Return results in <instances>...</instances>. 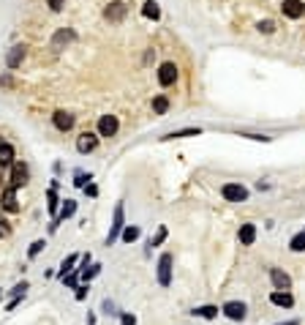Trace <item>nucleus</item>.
Returning <instances> with one entry per match:
<instances>
[{"mask_svg":"<svg viewBox=\"0 0 305 325\" xmlns=\"http://www.w3.org/2000/svg\"><path fill=\"white\" fill-rule=\"evenodd\" d=\"M123 227H126L123 202H117V205H114V216H112V229H109V235H106V246H112V243L120 238V233H123Z\"/></svg>","mask_w":305,"mask_h":325,"instance_id":"obj_1","label":"nucleus"},{"mask_svg":"<svg viewBox=\"0 0 305 325\" xmlns=\"http://www.w3.org/2000/svg\"><path fill=\"white\" fill-rule=\"evenodd\" d=\"M221 194H223V200H229V202H246L248 200V189L242 183H223Z\"/></svg>","mask_w":305,"mask_h":325,"instance_id":"obj_2","label":"nucleus"},{"mask_svg":"<svg viewBox=\"0 0 305 325\" xmlns=\"http://www.w3.org/2000/svg\"><path fill=\"white\" fill-rule=\"evenodd\" d=\"M126 14H128V6L123 3V0H114V3H109L104 9V19H106V22H123Z\"/></svg>","mask_w":305,"mask_h":325,"instance_id":"obj_3","label":"nucleus"},{"mask_svg":"<svg viewBox=\"0 0 305 325\" xmlns=\"http://www.w3.org/2000/svg\"><path fill=\"white\" fill-rule=\"evenodd\" d=\"M221 311L229 317V320H234V322H240V320H246V311H248V306L242 301H226L221 306Z\"/></svg>","mask_w":305,"mask_h":325,"instance_id":"obj_4","label":"nucleus"},{"mask_svg":"<svg viewBox=\"0 0 305 325\" xmlns=\"http://www.w3.org/2000/svg\"><path fill=\"white\" fill-rule=\"evenodd\" d=\"M117 128H120L117 115H101V120H98V137H114V134H117Z\"/></svg>","mask_w":305,"mask_h":325,"instance_id":"obj_5","label":"nucleus"},{"mask_svg":"<svg viewBox=\"0 0 305 325\" xmlns=\"http://www.w3.org/2000/svg\"><path fill=\"white\" fill-rule=\"evenodd\" d=\"M158 284L169 287L172 284V254H161L158 260Z\"/></svg>","mask_w":305,"mask_h":325,"instance_id":"obj_6","label":"nucleus"},{"mask_svg":"<svg viewBox=\"0 0 305 325\" xmlns=\"http://www.w3.org/2000/svg\"><path fill=\"white\" fill-rule=\"evenodd\" d=\"M28 178H30V170H28V164H22V161H17V164H11V189H19V186H25V183H28Z\"/></svg>","mask_w":305,"mask_h":325,"instance_id":"obj_7","label":"nucleus"},{"mask_svg":"<svg viewBox=\"0 0 305 325\" xmlns=\"http://www.w3.org/2000/svg\"><path fill=\"white\" fill-rule=\"evenodd\" d=\"M270 282H273L275 290H286V293L291 290V276L281 268H270Z\"/></svg>","mask_w":305,"mask_h":325,"instance_id":"obj_8","label":"nucleus"},{"mask_svg":"<svg viewBox=\"0 0 305 325\" xmlns=\"http://www.w3.org/2000/svg\"><path fill=\"white\" fill-rule=\"evenodd\" d=\"M96 148H98V134H90V131L79 134V140H77V151L79 153H93Z\"/></svg>","mask_w":305,"mask_h":325,"instance_id":"obj_9","label":"nucleus"},{"mask_svg":"<svg viewBox=\"0 0 305 325\" xmlns=\"http://www.w3.org/2000/svg\"><path fill=\"white\" fill-rule=\"evenodd\" d=\"M174 79H177V66L174 63H161V69H158V82L169 87V85H174Z\"/></svg>","mask_w":305,"mask_h":325,"instance_id":"obj_10","label":"nucleus"},{"mask_svg":"<svg viewBox=\"0 0 305 325\" xmlns=\"http://www.w3.org/2000/svg\"><path fill=\"white\" fill-rule=\"evenodd\" d=\"M52 120H55V128H60V131H71L74 123H77V118H74L71 112H66V110H57L55 115H52Z\"/></svg>","mask_w":305,"mask_h":325,"instance_id":"obj_11","label":"nucleus"},{"mask_svg":"<svg viewBox=\"0 0 305 325\" xmlns=\"http://www.w3.org/2000/svg\"><path fill=\"white\" fill-rule=\"evenodd\" d=\"M281 9H283V14H286L289 19H300L305 14V3H302V0H283Z\"/></svg>","mask_w":305,"mask_h":325,"instance_id":"obj_12","label":"nucleus"},{"mask_svg":"<svg viewBox=\"0 0 305 325\" xmlns=\"http://www.w3.org/2000/svg\"><path fill=\"white\" fill-rule=\"evenodd\" d=\"M74 211H77V202H74V200H66V205L60 208V213L55 216V221H52V224H49V229H52V233H55V229H57V224H60V221H66V219H69V216H74Z\"/></svg>","mask_w":305,"mask_h":325,"instance_id":"obj_13","label":"nucleus"},{"mask_svg":"<svg viewBox=\"0 0 305 325\" xmlns=\"http://www.w3.org/2000/svg\"><path fill=\"white\" fill-rule=\"evenodd\" d=\"M270 301H273L275 306H283V309L294 306V298H291V293H286V290H275V293L270 295Z\"/></svg>","mask_w":305,"mask_h":325,"instance_id":"obj_14","label":"nucleus"},{"mask_svg":"<svg viewBox=\"0 0 305 325\" xmlns=\"http://www.w3.org/2000/svg\"><path fill=\"white\" fill-rule=\"evenodd\" d=\"M3 211H9V213H17L19 211V202H17V189H6L3 192Z\"/></svg>","mask_w":305,"mask_h":325,"instance_id":"obj_15","label":"nucleus"},{"mask_svg":"<svg viewBox=\"0 0 305 325\" xmlns=\"http://www.w3.org/2000/svg\"><path fill=\"white\" fill-rule=\"evenodd\" d=\"M14 164V145H9V142H0V167H11Z\"/></svg>","mask_w":305,"mask_h":325,"instance_id":"obj_16","label":"nucleus"},{"mask_svg":"<svg viewBox=\"0 0 305 325\" xmlns=\"http://www.w3.org/2000/svg\"><path fill=\"white\" fill-rule=\"evenodd\" d=\"M237 238H240L242 246H251V243L256 241V227H254V224H242V227H240V235H237Z\"/></svg>","mask_w":305,"mask_h":325,"instance_id":"obj_17","label":"nucleus"},{"mask_svg":"<svg viewBox=\"0 0 305 325\" xmlns=\"http://www.w3.org/2000/svg\"><path fill=\"white\" fill-rule=\"evenodd\" d=\"M22 60H25V47H14V50L9 52V58H6V63H9V69H17Z\"/></svg>","mask_w":305,"mask_h":325,"instance_id":"obj_18","label":"nucleus"},{"mask_svg":"<svg viewBox=\"0 0 305 325\" xmlns=\"http://www.w3.org/2000/svg\"><path fill=\"white\" fill-rule=\"evenodd\" d=\"M142 14H145L147 19H161V9L155 0H145V6H142Z\"/></svg>","mask_w":305,"mask_h":325,"instance_id":"obj_19","label":"nucleus"},{"mask_svg":"<svg viewBox=\"0 0 305 325\" xmlns=\"http://www.w3.org/2000/svg\"><path fill=\"white\" fill-rule=\"evenodd\" d=\"M194 314L202 317V320H213V317H218V306H196Z\"/></svg>","mask_w":305,"mask_h":325,"instance_id":"obj_20","label":"nucleus"},{"mask_svg":"<svg viewBox=\"0 0 305 325\" xmlns=\"http://www.w3.org/2000/svg\"><path fill=\"white\" fill-rule=\"evenodd\" d=\"M202 134V128H180V131H172V134H166L164 140H180V137H199Z\"/></svg>","mask_w":305,"mask_h":325,"instance_id":"obj_21","label":"nucleus"},{"mask_svg":"<svg viewBox=\"0 0 305 325\" xmlns=\"http://www.w3.org/2000/svg\"><path fill=\"white\" fill-rule=\"evenodd\" d=\"M69 41H74V30H57L55 36H52V47L69 44Z\"/></svg>","mask_w":305,"mask_h":325,"instance_id":"obj_22","label":"nucleus"},{"mask_svg":"<svg viewBox=\"0 0 305 325\" xmlns=\"http://www.w3.org/2000/svg\"><path fill=\"white\" fill-rule=\"evenodd\" d=\"M77 260H79L77 254H69V257H66V260H63V265H60V279H66V276L71 273V270H74V265H77Z\"/></svg>","mask_w":305,"mask_h":325,"instance_id":"obj_23","label":"nucleus"},{"mask_svg":"<svg viewBox=\"0 0 305 325\" xmlns=\"http://www.w3.org/2000/svg\"><path fill=\"white\" fill-rule=\"evenodd\" d=\"M139 235H142V229H139V227H131V224H126V227H123V233H120V238H123L126 243H131V241H137Z\"/></svg>","mask_w":305,"mask_h":325,"instance_id":"obj_24","label":"nucleus"},{"mask_svg":"<svg viewBox=\"0 0 305 325\" xmlns=\"http://www.w3.org/2000/svg\"><path fill=\"white\" fill-rule=\"evenodd\" d=\"M166 110H169V99L166 96H155L153 99V112L155 115H166Z\"/></svg>","mask_w":305,"mask_h":325,"instance_id":"obj_25","label":"nucleus"},{"mask_svg":"<svg viewBox=\"0 0 305 325\" xmlns=\"http://www.w3.org/2000/svg\"><path fill=\"white\" fill-rule=\"evenodd\" d=\"M289 249H291V252H305V229H302V233H297L294 238L289 241Z\"/></svg>","mask_w":305,"mask_h":325,"instance_id":"obj_26","label":"nucleus"},{"mask_svg":"<svg viewBox=\"0 0 305 325\" xmlns=\"http://www.w3.org/2000/svg\"><path fill=\"white\" fill-rule=\"evenodd\" d=\"M166 235H169V233H166V227H158V233H155L153 238H150V246H153V249H155V246H161V243L166 241Z\"/></svg>","mask_w":305,"mask_h":325,"instance_id":"obj_27","label":"nucleus"},{"mask_svg":"<svg viewBox=\"0 0 305 325\" xmlns=\"http://www.w3.org/2000/svg\"><path fill=\"white\" fill-rule=\"evenodd\" d=\"M256 28H259V33H264V36H270V33H275V22L273 19H262Z\"/></svg>","mask_w":305,"mask_h":325,"instance_id":"obj_28","label":"nucleus"},{"mask_svg":"<svg viewBox=\"0 0 305 325\" xmlns=\"http://www.w3.org/2000/svg\"><path fill=\"white\" fill-rule=\"evenodd\" d=\"M46 205H49V213H57V192L55 189H49V192H46Z\"/></svg>","mask_w":305,"mask_h":325,"instance_id":"obj_29","label":"nucleus"},{"mask_svg":"<svg viewBox=\"0 0 305 325\" xmlns=\"http://www.w3.org/2000/svg\"><path fill=\"white\" fill-rule=\"evenodd\" d=\"M98 273H101V265H90V268H85V270H82V279H85V282H90L93 276H98Z\"/></svg>","mask_w":305,"mask_h":325,"instance_id":"obj_30","label":"nucleus"},{"mask_svg":"<svg viewBox=\"0 0 305 325\" xmlns=\"http://www.w3.org/2000/svg\"><path fill=\"white\" fill-rule=\"evenodd\" d=\"M44 246H46L44 241H33V243H30V249H28V257H30V260H33V257H36L38 252H41Z\"/></svg>","mask_w":305,"mask_h":325,"instance_id":"obj_31","label":"nucleus"},{"mask_svg":"<svg viewBox=\"0 0 305 325\" xmlns=\"http://www.w3.org/2000/svg\"><path fill=\"white\" fill-rule=\"evenodd\" d=\"M9 235H11V227H9V221L0 216V238H9Z\"/></svg>","mask_w":305,"mask_h":325,"instance_id":"obj_32","label":"nucleus"},{"mask_svg":"<svg viewBox=\"0 0 305 325\" xmlns=\"http://www.w3.org/2000/svg\"><path fill=\"white\" fill-rule=\"evenodd\" d=\"M25 290H28V282H19L17 287L11 290V295H14V298H22V295H25Z\"/></svg>","mask_w":305,"mask_h":325,"instance_id":"obj_33","label":"nucleus"},{"mask_svg":"<svg viewBox=\"0 0 305 325\" xmlns=\"http://www.w3.org/2000/svg\"><path fill=\"white\" fill-rule=\"evenodd\" d=\"M120 325H137V317H134L131 311H126V314L120 317Z\"/></svg>","mask_w":305,"mask_h":325,"instance_id":"obj_34","label":"nucleus"},{"mask_svg":"<svg viewBox=\"0 0 305 325\" xmlns=\"http://www.w3.org/2000/svg\"><path fill=\"white\" fill-rule=\"evenodd\" d=\"M77 279H79L77 273H69V276L63 279V284H66V287H74V290H77Z\"/></svg>","mask_w":305,"mask_h":325,"instance_id":"obj_35","label":"nucleus"},{"mask_svg":"<svg viewBox=\"0 0 305 325\" xmlns=\"http://www.w3.org/2000/svg\"><path fill=\"white\" fill-rule=\"evenodd\" d=\"M46 6H49L52 11H60V9L66 6V0H46Z\"/></svg>","mask_w":305,"mask_h":325,"instance_id":"obj_36","label":"nucleus"},{"mask_svg":"<svg viewBox=\"0 0 305 325\" xmlns=\"http://www.w3.org/2000/svg\"><path fill=\"white\" fill-rule=\"evenodd\" d=\"M87 298V284H79L77 287V301H85Z\"/></svg>","mask_w":305,"mask_h":325,"instance_id":"obj_37","label":"nucleus"},{"mask_svg":"<svg viewBox=\"0 0 305 325\" xmlns=\"http://www.w3.org/2000/svg\"><path fill=\"white\" fill-rule=\"evenodd\" d=\"M85 180H90V175H85V172H77V180H74V183H77V186H85Z\"/></svg>","mask_w":305,"mask_h":325,"instance_id":"obj_38","label":"nucleus"},{"mask_svg":"<svg viewBox=\"0 0 305 325\" xmlns=\"http://www.w3.org/2000/svg\"><path fill=\"white\" fill-rule=\"evenodd\" d=\"M104 311H106V314H114V306H112L109 301H104Z\"/></svg>","mask_w":305,"mask_h":325,"instance_id":"obj_39","label":"nucleus"},{"mask_svg":"<svg viewBox=\"0 0 305 325\" xmlns=\"http://www.w3.org/2000/svg\"><path fill=\"white\" fill-rule=\"evenodd\" d=\"M85 192L90 194V197H96V194H98V189H96V186H85Z\"/></svg>","mask_w":305,"mask_h":325,"instance_id":"obj_40","label":"nucleus"},{"mask_svg":"<svg viewBox=\"0 0 305 325\" xmlns=\"http://www.w3.org/2000/svg\"><path fill=\"white\" fill-rule=\"evenodd\" d=\"M278 325H300L297 320H289V322H278Z\"/></svg>","mask_w":305,"mask_h":325,"instance_id":"obj_41","label":"nucleus"},{"mask_svg":"<svg viewBox=\"0 0 305 325\" xmlns=\"http://www.w3.org/2000/svg\"><path fill=\"white\" fill-rule=\"evenodd\" d=\"M0 298H3V293H0Z\"/></svg>","mask_w":305,"mask_h":325,"instance_id":"obj_42","label":"nucleus"}]
</instances>
